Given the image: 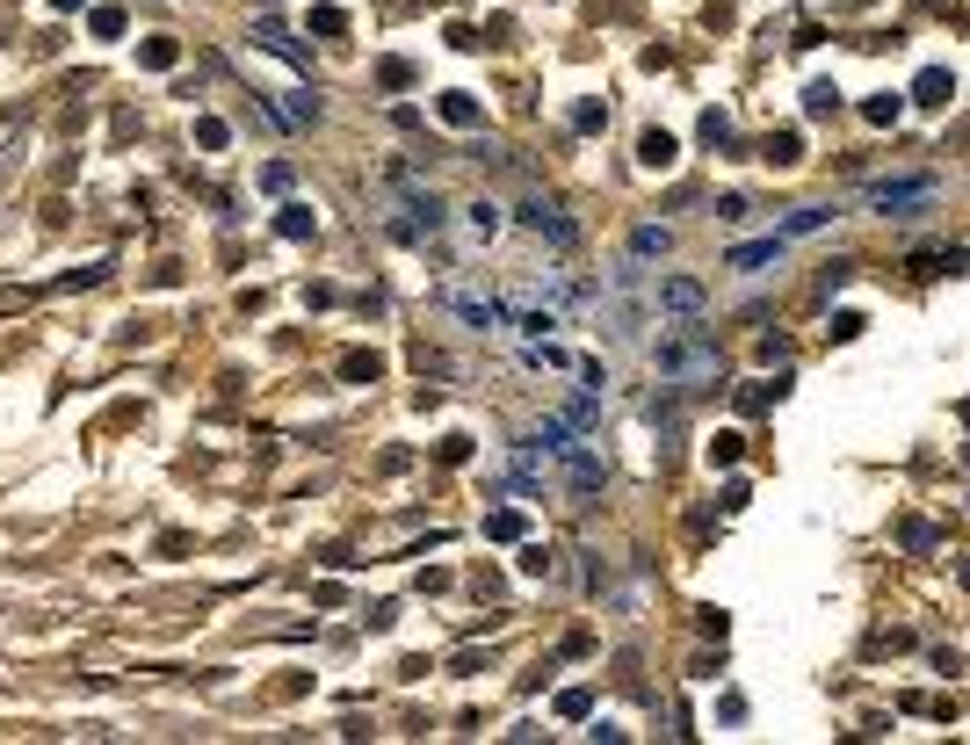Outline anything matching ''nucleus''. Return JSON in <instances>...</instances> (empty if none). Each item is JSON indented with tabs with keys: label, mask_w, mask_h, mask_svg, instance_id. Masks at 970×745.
I'll list each match as a JSON object with an SVG mask.
<instances>
[{
	"label": "nucleus",
	"mask_w": 970,
	"mask_h": 745,
	"mask_svg": "<svg viewBox=\"0 0 970 745\" xmlns=\"http://www.w3.org/2000/svg\"><path fill=\"white\" fill-rule=\"evenodd\" d=\"M833 109H840V87L833 80H811L804 87V116H833Z\"/></svg>",
	"instance_id": "14"
},
{
	"label": "nucleus",
	"mask_w": 970,
	"mask_h": 745,
	"mask_svg": "<svg viewBox=\"0 0 970 745\" xmlns=\"http://www.w3.org/2000/svg\"><path fill=\"white\" fill-rule=\"evenodd\" d=\"M377 80H384V87H406V80H413V66H406V58H384Z\"/></svg>",
	"instance_id": "27"
},
{
	"label": "nucleus",
	"mask_w": 970,
	"mask_h": 745,
	"mask_svg": "<svg viewBox=\"0 0 970 745\" xmlns=\"http://www.w3.org/2000/svg\"><path fill=\"white\" fill-rule=\"evenodd\" d=\"M782 246H790L782 232H768V239H739L732 254H724V268H739V275H761L768 261H782Z\"/></svg>",
	"instance_id": "7"
},
{
	"label": "nucleus",
	"mask_w": 970,
	"mask_h": 745,
	"mask_svg": "<svg viewBox=\"0 0 970 745\" xmlns=\"http://www.w3.org/2000/svg\"><path fill=\"white\" fill-rule=\"evenodd\" d=\"M710 463H739V434H717V442H710Z\"/></svg>",
	"instance_id": "30"
},
{
	"label": "nucleus",
	"mask_w": 970,
	"mask_h": 745,
	"mask_svg": "<svg viewBox=\"0 0 970 745\" xmlns=\"http://www.w3.org/2000/svg\"><path fill=\"white\" fill-rule=\"evenodd\" d=\"M927 196H934V174H891V181H869V189H862V203L884 210V217H905V210L927 203Z\"/></svg>",
	"instance_id": "3"
},
{
	"label": "nucleus",
	"mask_w": 970,
	"mask_h": 745,
	"mask_svg": "<svg viewBox=\"0 0 970 745\" xmlns=\"http://www.w3.org/2000/svg\"><path fill=\"white\" fill-rule=\"evenodd\" d=\"M254 44H268L276 58H290V66H305V44L283 29V15H261V22H254Z\"/></svg>",
	"instance_id": "8"
},
{
	"label": "nucleus",
	"mask_w": 970,
	"mask_h": 745,
	"mask_svg": "<svg viewBox=\"0 0 970 745\" xmlns=\"http://www.w3.org/2000/svg\"><path fill=\"white\" fill-rule=\"evenodd\" d=\"M95 37H124V8H95Z\"/></svg>",
	"instance_id": "25"
},
{
	"label": "nucleus",
	"mask_w": 970,
	"mask_h": 745,
	"mask_svg": "<svg viewBox=\"0 0 970 745\" xmlns=\"http://www.w3.org/2000/svg\"><path fill=\"white\" fill-rule=\"evenodd\" d=\"M572 123H580V131H601V123H609V109H601V102H580V109H572Z\"/></svg>",
	"instance_id": "28"
},
{
	"label": "nucleus",
	"mask_w": 970,
	"mask_h": 745,
	"mask_svg": "<svg viewBox=\"0 0 970 745\" xmlns=\"http://www.w3.org/2000/svg\"><path fill=\"white\" fill-rule=\"evenodd\" d=\"M522 572H529V579H551V572H558V557L543 550V543H529V550H522Z\"/></svg>",
	"instance_id": "21"
},
{
	"label": "nucleus",
	"mask_w": 970,
	"mask_h": 745,
	"mask_svg": "<svg viewBox=\"0 0 970 745\" xmlns=\"http://www.w3.org/2000/svg\"><path fill=\"white\" fill-rule=\"evenodd\" d=\"M638 160H645V167L659 174V167H674V160H681V145L666 138V131H645V138H638Z\"/></svg>",
	"instance_id": "10"
},
{
	"label": "nucleus",
	"mask_w": 970,
	"mask_h": 745,
	"mask_svg": "<svg viewBox=\"0 0 970 745\" xmlns=\"http://www.w3.org/2000/svg\"><path fill=\"white\" fill-rule=\"evenodd\" d=\"M174 58H181V51H174L167 37H153V44H145V66H174Z\"/></svg>",
	"instance_id": "29"
},
{
	"label": "nucleus",
	"mask_w": 970,
	"mask_h": 745,
	"mask_svg": "<svg viewBox=\"0 0 970 745\" xmlns=\"http://www.w3.org/2000/svg\"><path fill=\"white\" fill-rule=\"evenodd\" d=\"M377 369H384L377 355H348V362H341V377H355V384H362V377H377Z\"/></svg>",
	"instance_id": "26"
},
{
	"label": "nucleus",
	"mask_w": 970,
	"mask_h": 745,
	"mask_svg": "<svg viewBox=\"0 0 970 745\" xmlns=\"http://www.w3.org/2000/svg\"><path fill=\"white\" fill-rule=\"evenodd\" d=\"M717 217H732V225H746V217H753V203H746V196H724V203H717Z\"/></svg>",
	"instance_id": "31"
},
{
	"label": "nucleus",
	"mask_w": 970,
	"mask_h": 745,
	"mask_svg": "<svg viewBox=\"0 0 970 745\" xmlns=\"http://www.w3.org/2000/svg\"><path fill=\"white\" fill-rule=\"evenodd\" d=\"M196 145H203V152H225V145H232L225 116H196Z\"/></svg>",
	"instance_id": "19"
},
{
	"label": "nucleus",
	"mask_w": 970,
	"mask_h": 745,
	"mask_svg": "<svg viewBox=\"0 0 970 745\" xmlns=\"http://www.w3.org/2000/svg\"><path fill=\"white\" fill-rule=\"evenodd\" d=\"M442 312L471 326V333H507V297H485V290H449L442 297Z\"/></svg>",
	"instance_id": "4"
},
{
	"label": "nucleus",
	"mask_w": 970,
	"mask_h": 745,
	"mask_svg": "<svg viewBox=\"0 0 970 745\" xmlns=\"http://www.w3.org/2000/svg\"><path fill=\"white\" fill-rule=\"evenodd\" d=\"M514 225H522V232H536V239H551L558 254H572V246H580V225H572V217H565L551 196H529L522 210H514Z\"/></svg>",
	"instance_id": "2"
},
{
	"label": "nucleus",
	"mask_w": 970,
	"mask_h": 745,
	"mask_svg": "<svg viewBox=\"0 0 970 745\" xmlns=\"http://www.w3.org/2000/svg\"><path fill=\"white\" fill-rule=\"evenodd\" d=\"M703 145H732V116H724V109L703 116Z\"/></svg>",
	"instance_id": "22"
},
{
	"label": "nucleus",
	"mask_w": 970,
	"mask_h": 745,
	"mask_svg": "<svg viewBox=\"0 0 970 745\" xmlns=\"http://www.w3.org/2000/svg\"><path fill=\"white\" fill-rule=\"evenodd\" d=\"M949 95H956V73H942V66H927V73L913 80V102H920V109H949Z\"/></svg>",
	"instance_id": "9"
},
{
	"label": "nucleus",
	"mask_w": 970,
	"mask_h": 745,
	"mask_svg": "<svg viewBox=\"0 0 970 745\" xmlns=\"http://www.w3.org/2000/svg\"><path fill=\"white\" fill-rule=\"evenodd\" d=\"M703 304H710V290L695 283V275H659L652 283V312L659 319H703Z\"/></svg>",
	"instance_id": "5"
},
{
	"label": "nucleus",
	"mask_w": 970,
	"mask_h": 745,
	"mask_svg": "<svg viewBox=\"0 0 970 745\" xmlns=\"http://www.w3.org/2000/svg\"><path fill=\"white\" fill-rule=\"evenodd\" d=\"M652 369L666 384H681V391H703L717 377V340L703 333V319H681L674 333H659L652 340Z\"/></svg>",
	"instance_id": "1"
},
{
	"label": "nucleus",
	"mask_w": 970,
	"mask_h": 745,
	"mask_svg": "<svg viewBox=\"0 0 970 745\" xmlns=\"http://www.w3.org/2000/svg\"><path fill=\"white\" fill-rule=\"evenodd\" d=\"M276 232H283V239H312V210H305V203H283Z\"/></svg>",
	"instance_id": "17"
},
{
	"label": "nucleus",
	"mask_w": 970,
	"mask_h": 745,
	"mask_svg": "<svg viewBox=\"0 0 970 745\" xmlns=\"http://www.w3.org/2000/svg\"><path fill=\"white\" fill-rule=\"evenodd\" d=\"M666 246H674V232H666V225H638V232H630V254H638V261L666 254Z\"/></svg>",
	"instance_id": "13"
},
{
	"label": "nucleus",
	"mask_w": 970,
	"mask_h": 745,
	"mask_svg": "<svg viewBox=\"0 0 970 745\" xmlns=\"http://www.w3.org/2000/svg\"><path fill=\"white\" fill-rule=\"evenodd\" d=\"M51 8H80V0H51Z\"/></svg>",
	"instance_id": "32"
},
{
	"label": "nucleus",
	"mask_w": 970,
	"mask_h": 745,
	"mask_svg": "<svg viewBox=\"0 0 970 745\" xmlns=\"http://www.w3.org/2000/svg\"><path fill=\"white\" fill-rule=\"evenodd\" d=\"M768 160H775V167H797V160H804V138H797V131H775V138H768Z\"/></svg>",
	"instance_id": "16"
},
{
	"label": "nucleus",
	"mask_w": 970,
	"mask_h": 745,
	"mask_svg": "<svg viewBox=\"0 0 970 745\" xmlns=\"http://www.w3.org/2000/svg\"><path fill=\"white\" fill-rule=\"evenodd\" d=\"M826 217H833L826 203H804V210L790 217V225H782V239H804V232H818V225H826Z\"/></svg>",
	"instance_id": "18"
},
{
	"label": "nucleus",
	"mask_w": 970,
	"mask_h": 745,
	"mask_svg": "<svg viewBox=\"0 0 970 745\" xmlns=\"http://www.w3.org/2000/svg\"><path fill=\"white\" fill-rule=\"evenodd\" d=\"M312 29H319V37H341L348 15H341V8H312Z\"/></svg>",
	"instance_id": "24"
},
{
	"label": "nucleus",
	"mask_w": 970,
	"mask_h": 745,
	"mask_svg": "<svg viewBox=\"0 0 970 745\" xmlns=\"http://www.w3.org/2000/svg\"><path fill=\"white\" fill-rule=\"evenodd\" d=\"M587 709H594L587 688H565V695H558V717H587Z\"/></svg>",
	"instance_id": "23"
},
{
	"label": "nucleus",
	"mask_w": 970,
	"mask_h": 745,
	"mask_svg": "<svg viewBox=\"0 0 970 745\" xmlns=\"http://www.w3.org/2000/svg\"><path fill=\"white\" fill-rule=\"evenodd\" d=\"M435 109H442V123H457V131H471V123H478V102L471 95H442Z\"/></svg>",
	"instance_id": "15"
},
{
	"label": "nucleus",
	"mask_w": 970,
	"mask_h": 745,
	"mask_svg": "<svg viewBox=\"0 0 970 745\" xmlns=\"http://www.w3.org/2000/svg\"><path fill=\"white\" fill-rule=\"evenodd\" d=\"M261 8H268V0H261Z\"/></svg>",
	"instance_id": "33"
},
{
	"label": "nucleus",
	"mask_w": 970,
	"mask_h": 745,
	"mask_svg": "<svg viewBox=\"0 0 970 745\" xmlns=\"http://www.w3.org/2000/svg\"><path fill=\"white\" fill-rule=\"evenodd\" d=\"M485 536H493V543H522V536H529V521L514 514V507H500V514H485Z\"/></svg>",
	"instance_id": "12"
},
{
	"label": "nucleus",
	"mask_w": 970,
	"mask_h": 745,
	"mask_svg": "<svg viewBox=\"0 0 970 745\" xmlns=\"http://www.w3.org/2000/svg\"><path fill=\"white\" fill-rule=\"evenodd\" d=\"M522 362H529V369H572L580 355H565L558 340H522Z\"/></svg>",
	"instance_id": "11"
},
{
	"label": "nucleus",
	"mask_w": 970,
	"mask_h": 745,
	"mask_svg": "<svg viewBox=\"0 0 970 745\" xmlns=\"http://www.w3.org/2000/svg\"><path fill=\"white\" fill-rule=\"evenodd\" d=\"M457 225H464V239H471V246H485V239H500V232H507V210H500L493 196H478V203H464V210H457Z\"/></svg>",
	"instance_id": "6"
},
{
	"label": "nucleus",
	"mask_w": 970,
	"mask_h": 745,
	"mask_svg": "<svg viewBox=\"0 0 970 745\" xmlns=\"http://www.w3.org/2000/svg\"><path fill=\"white\" fill-rule=\"evenodd\" d=\"M898 109H905L898 95H869V102H862V123H876V131H884V123H898Z\"/></svg>",
	"instance_id": "20"
}]
</instances>
